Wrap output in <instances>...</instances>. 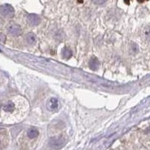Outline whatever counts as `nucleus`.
I'll return each mask as SVG.
<instances>
[{
	"label": "nucleus",
	"mask_w": 150,
	"mask_h": 150,
	"mask_svg": "<svg viewBox=\"0 0 150 150\" xmlns=\"http://www.w3.org/2000/svg\"><path fill=\"white\" fill-rule=\"evenodd\" d=\"M65 143V139L63 137H53L48 141V144L50 147L53 149H61L63 147Z\"/></svg>",
	"instance_id": "1"
},
{
	"label": "nucleus",
	"mask_w": 150,
	"mask_h": 150,
	"mask_svg": "<svg viewBox=\"0 0 150 150\" xmlns=\"http://www.w3.org/2000/svg\"><path fill=\"white\" fill-rule=\"evenodd\" d=\"M0 13L5 17L11 18L14 14V9L11 5L5 4L0 6Z\"/></svg>",
	"instance_id": "2"
},
{
	"label": "nucleus",
	"mask_w": 150,
	"mask_h": 150,
	"mask_svg": "<svg viewBox=\"0 0 150 150\" xmlns=\"http://www.w3.org/2000/svg\"><path fill=\"white\" fill-rule=\"evenodd\" d=\"M8 32L13 36H19L22 33V29L19 25L16 24H10L8 26Z\"/></svg>",
	"instance_id": "3"
},
{
	"label": "nucleus",
	"mask_w": 150,
	"mask_h": 150,
	"mask_svg": "<svg viewBox=\"0 0 150 150\" xmlns=\"http://www.w3.org/2000/svg\"><path fill=\"white\" fill-rule=\"evenodd\" d=\"M27 20L29 24L32 26H37L40 24L41 22V18L39 17V16L35 14H29L27 17Z\"/></svg>",
	"instance_id": "4"
},
{
	"label": "nucleus",
	"mask_w": 150,
	"mask_h": 150,
	"mask_svg": "<svg viewBox=\"0 0 150 150\" xmlns=\"http://www.w3.org/2000/svg\"><path fill=\"white\" fill-rule=\"evenodd\" d=\"M47 108L51 111L57 110L59 108V101L56 98H52L47 103Z\"/></svg>",
	"instance_id": "5"
},
{
	"label": "nucleus",
	"mask_w": 150,
	"mask_h": 150,
	"mask_svg": "<svg viewBox=\"0 0 150 150\" xmlns=\"http://www.w3.org/2000/svg\"><path fill=\"white\" fill-rule=\"evenodd\" d=\"M89 68L93 71L98 70V68L99 67V62L98 60V59L96 58H92L91 59V60L89 63Z\"/></svg>",
	"instance_id": "6"
},
{
	"label": "nucleus",
	"mask_w": 150,
	"mask_h": 150,
	"mask_svg": "<svg viewBox=\"0 0 150 150\" xmlns=\"http://www.w3.org/2000/svg\"><path fill=\"white\" fill-rule=\"evenodd\" d=\"M39 135L38 130L36 128H31L29 129L27 132V136L29 137L30 139H33L37 137Z\"/></svg>",
	"instance_id": "7"
},
{
	"label": "nucleus",
	"mask_w": 150,
	"mask_h": 150,
	"mask_svg": "<svg viewBox=\"0 0 150 150\" xmlns=\"http://www.w3.org/2000/svg\"><path fill=\"white\" fill-rule=\"evenodd\" d=\"M26 41L28 42V44H34L36 42V37L33 33L32 32H29L26 35Z\"/></svg>",
	"instance_id": "8"
},
{
	"label": "nucleus",
	"mask_w": 150,
	"mask_h": 150,
	"mask_svg": "<svg viewBox=\"0 0 150 150\" xmlns=\"http://www.w3.org/2000/svg\"><path fill=\"white\" fill-rule=\"evenodd\" d=\"M62 55L64 59H69L72 57V51L65 47L62 50Z\"/></svg>",
	"instance_id": "9"
},
{
	"label": "nucleus",
	"mask_w": 150,
	"mask_h": 150,
	"mask_svg": "<svg viewBox=\"0 0 150 150\" xmlns=\"http://www.w3.org/2000/svg\"><path fill=\"white\" fill-rule=\"evenodd\" d=\"M14 110V104L12 102H8L4 107V110L8 113H11Z\"/></svg>",
	"instance_id": "10"
},
{
	"label": "nucleus",
	"mask_w": 150,
	"mask_h": 150,
	"mask_svg": "<svg viewBox=\"0 0 150 150\" xmlns=\"http://www.w3.org/2000/svg\"><path fill=\"white\" fill-rule=\"evenodd\" d=\"M143 36L146 41L150 42V26H147L143 30Z\"/></svg>",
	"instance_id": "11"
},
{
	"label": "nucleus",
	"mask_w": 150,
	"mask_h": 150,
	"mask_svg": "<svg viewBox=\"0 0 150 150\" xmlns=\"http://www.w3.org/2000/svg\"><path fill=\"white\" fill-rule=\"evenodd\" d=\"M92 2L96 5H102L107 1V0H92Z\"/></svg>",
	"instance_id": "12"
},
{
	"label": "nucleus",
	"mask_w": 150,
	"mask_h": 150,
	"mask_svg": "<svg viewBox=\"0 0 150 150\" xmlns=\"http://www.w3.org/2000/svg\"><path fill=\"white\" fill-rule=\"evenodd\" d=\"M132 50H134V53H137L138 51V46L136 44H132Z\"/></svg>",
	"instance_id": "13"
},
{
	"label": "nucleus",
	"mask_w": 150,
	"mask_h": 150,
	"mask_svg": "<svg viewBox=\"0 0 150 150\" xmlns=\"http://www.w3.org/2000/svg\"><path fill=\"white\" fill-rule=\"evenodd\" d=\"M1 107H2V103H1V102H0V108H1Z\"/></svg>",
	"instance_id": "14"
}]
</instances>
